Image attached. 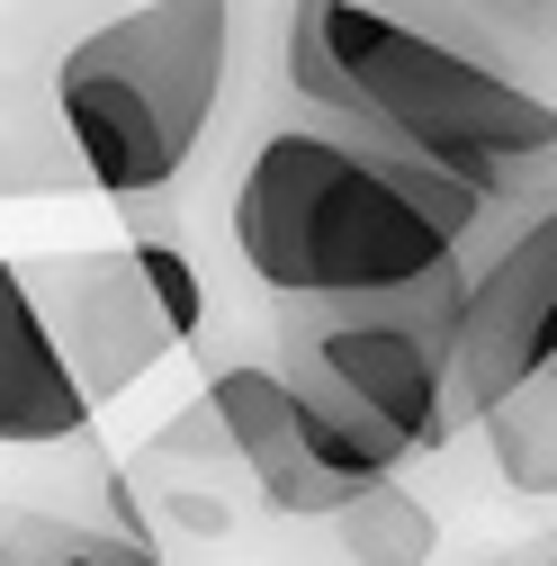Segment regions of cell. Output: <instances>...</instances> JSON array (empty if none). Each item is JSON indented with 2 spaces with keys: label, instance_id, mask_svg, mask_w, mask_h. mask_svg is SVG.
<instances>
[{
  "label": "cell",
  "instance_id": "cell-1",
  "mask_svg": "<svg viewBox=\"0 0 557 566\" xmlns=\"http://www.w3.org/2000/svg\"><path fill=\"white\" fill-rule=\"evenodd\" d=\"M288 99L485 207L557 198V99L522 91L441 0H278Z\"/></svg>",
  "mask_w": 557,
  "mask_h": 566
},
{
  "label": "cell",
  "instance_id": "cell-2",
  "mask_svg": "<svg viewBox=\"0 0 557 566\" xmlns=\"http://www.w3.org/2000/svg\"><path fill=\"white\" fill-rule=\"evenodd\" d=\"M485 198L324 117H270L225 189V234L278 306L387 297L459 261Z\"/></svg>",
  "mask_w": 557,
  "mask_h": 566
},
{
  "label": "cell",
  "instance_id": "cell-3",
  "mask_svg": "<svg viewBox=\"0 0 557 566\" xmlns=\"http://www.w3.org/2000/svg\"><path fill=\"white\" fill-rule=\"evenodd\" d=\"M243 54L234 0H126L54 54V135L99 198L154 207L198 163Z\"/></svg>",
  "mask_w": 557,
  "mask_h": 566
},
{
  "label": "cell",
  "instance_id": "cell-4",
  "mask_svg": "<svg viewBox=\"0 0 557 566\" xmlns=\"http://www.w3.org/2000/svg\"><path fill=\"white\" fill-rule=\"evenodd\" d=\"M459 261L387 297H315L278 306V350L315 387H333L351 413L404 441V459H432L459 441Z\"/></svg>",
  "mask_w": 557,
  "mask_h": 566
},
{
  "label": "cell",
  "instance_id": "cell-5",
  "mask_svg": "<svg viewBox=\"0 0 557 566\" xmlns=\"http://www.w3.org/2000/svg\"><path fill=\"white\" fill-rule=\"evenodd\" d=\"M459 422L557 369V198L485 207L459 243Z\"/></svg>",
  "mask_w": 557,
  "mask_h": 566
},
{
  "label": "cell",
  "instance_id": "cell-6",
  "mask_svg": "<svg viewBox=\"0 0 557 566\" xmlns=\"http://www.w3.org/2000/svg\"><path fill=\"white\" fill-rule=\"evenodd\" d=\"M19 279H28V306H36V324L54 333L63 369L82 378L91 405L126 396L145 369H162L171 350H180L126 243H117V252H108V243H82V252H28Z\"/></svg>",
  "mask_w": 557,
  "mask_h": 566
},
{
  "label": "cell",
  "instance_id": "cell-7",
  "mask_svg": "<svg viewBox=\"0 0 557 566\" xmlns=\"http://www.w3.org/2000/svg\"><path fill=\"white\" fill-rule=\"evenodd\" d=\"M207 413H217L225 450L252 468L261 504L297 513V522H333V513H341L333 494H324V476L306 468V441H297V396H288V378H278L270 360H225V369H207Z\"/></svg>",
  "mask_w": 557,
  "mask_h": 566
},
{
  "label": "cell",
  "instance_id": "cell-8",
  "mask_svg": "<svg viewBox=\"0 0 557 566\" xmlns=\"http://www.w3.org/2000/svg\"><path fill=\"white\" fill-rule=\"evenodd\" d=\"M91 413L99 405L82 396L54 333L36 324L19 261H0V450H82Z\"/></svg>",
  "mask_w": 557,
  "mask_h": 566
},
{
  "label": "cell",
  "instance_id": "cell-9",
  "mask_svg": "<svg viewBox=\"0 0 557 566\" xmlns=\"http://www.w3.org/2000/svg\"><path fill=\"white\" fill-rule=\"evenodd\" d=\"M0 566H162L135 504H0Z\"/></svg>",
  "mask_w": 557,
  "mask_h": 566
},
{
  "label": "cell",
  "instance_id": "cell-10",
  "mask_svg": "<svg viewBox=\"0 0 557 566\" xmlns=\"http://www.w3.org/2000/svg\"><path fill=\"white\" fill-rule=\"evenodd\" d=\"M333 548L351 557V566H432V548H441V522L413 504L404 485H369V494H351L333 522Z\"/></svg>",
  "mask_w": 557,
  "mask_h": 566
},
{
  "label": "cell",
  "instance_id": "cell-11",
  "mask_svg": "<svg viewBox=\"0 0 557 566\" xmlns=\"http://www.w3.org/2000/svg\"><path fill=\"white\" fill-rule=\"evenodd\" d=\"M485 450L513 494H557V369L485 413Z\"/></svg>",
  "mask_w": 557,
  "mask_h": 566
},
{
  "label": "cell",
  "instance_id": "cell-12",
  "mask_svg": "<svg viewBox=\"0 0 557 566\" xmlns=\"http://www.w3.org/2000/svg\"><path fill=\"white\" fill-rule=\"evenodd\" d=\"M126 226H135V234H126V252H135V270H145V289H154V306H162L171 342H198V333H207V279H198V252H189L180 234L145 226V217H126Z\"/></svg>",
  "mask_w": 557,
  "mask_h": 566
},
{
  "label": "cell",
  "instance_id": "cell-13",
  "mask_svg": "<svg viewBox=\"0 0 557 566\" xmlns=\"http://www.w3.org/2000/svg\"><path fill=\"white\" fill-rule=\"evenodd\" d=\"M548 566H557V548H548Z\"/></svg>",
  "mask_w": 557,
  "mask_h": 566
}]
</instances>
